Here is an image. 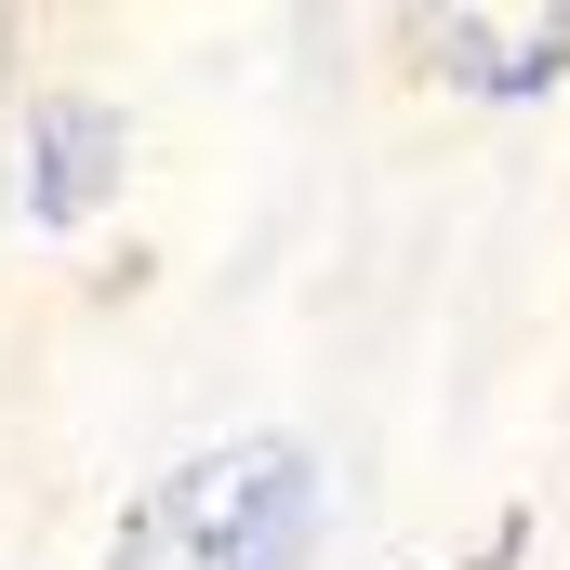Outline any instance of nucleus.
I'll list each match as a JSON object with an SVG mask.
<instances>
[{"label":"nucleus","instance_id":"obj_1","mask_svg":"<svg viewBox=\"0 0 570 570\" xmlns=\"http://www.w3.org/2000/svg\"><path fill=\"white\" fill-rule=\"evenodd\" d=\"M305 544H318V464L292 438H226L134 504L107 570H305Z\"/></svg>","mask_w":570,"mask_h":570},{"label":"nucleus","instance_id":"obj_2","mask_svg":"<svg viewBox=\"0 0 570 570\" xmlns=\"http://www.w3.org/2000/svg\"><path fill=\"white\" fill-rule=\"evenodd\" d=\"M438 53L478 80V94H544L570 80V0H425Z\"/></svg>","mask_w":570,"mask_h":570},{"label":"nucleus","instance_id":"obj_3","mask_svg":"<svg viewBox=\"0 0 570 570\" xmlns=\"http://www.w3.org/2000/svg\"><path fill=\"white\" fill-rule=\"evenodd\" d=\"M107 186H120V120L107 107H40V134H27V213H53V226H80V213H107Z\"/></svg>","mask_w":570,"mask_h":570}]
</instances>
